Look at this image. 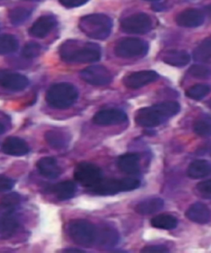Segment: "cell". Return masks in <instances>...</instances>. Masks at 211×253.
Instances as JSON below:
<instances>
[{
  "label": "cell",
  "mask_w": 211,
  "mask_h": 253,
  "mask_svg": "<svg viewBox=\"0 0 211 253\" xmlns=\"http://www.w3.org/2000/svg\"><path fill=\"white\" fill-rule=\"evenodd\" d=\"M45 140L50 146L56 149H61L67 146L69 139L64 132L50 130L45 132Z\"/></svg>",
  "instance_id": "4316f807"
},
{
  "label": "cell",
  "mask_w": 211,
  "mask_h": 253,
  "mask_svg": "<svg viewBox=\"0 0 211 253\" xmlns=\"http://www.w3.org/2000/svg\"><path fill=\"white\" fill-rule=\"evenodd\" d=\"M145 1H158V0H145Z\"/></svg>",
  "instance_id": "ee69618b"
},
{
  "label": "cell",
  "mask_w": 211,
  "mask_h": 253,
  "mask_svg": "<svg viewBox=\"0 0 211 253\" xmlns=\"http://www.w3.org/2000/svg\"><path fill=\"white\" fill-rule=\"evenodd\" d=\"M121 27L125 33L129 34H145L151 30L153 22L149 15L140 13L124 18Z\"/></svg>",
  "instance_id": "9c48e42d"
},
{
  "label": "cell",
  "mask_w": 211,
  "mask_h": 253,
  "mask_svg": "<svg viewBox=\"0 0 211 253\" xmlns=\"http://www.w3.org/2000/svg\"><path fill=\"white\" fill-rule=\"evenodd\" d=\"M140 157L135 153H127L120 157L117 165L120 170L125 173L135 175L139 172Z\"/></svg>",
  "instance_id": "d6986e66"
},
{
  "label": "cell",
  "mask_w": 211,
  "mask_h": 253,
  "mask_svg": "<svg viewBox=\"0 0 211 253\" xmlns=\"http://www.w3.org/2000/svg\"><path fill=\"white\" fill-rule=\"evenodd\" d=\"M207 104H208V107L211 109V99L207 102Z\"/></svg>",
  "instance_id": "7bdbcfd3"
},
{
  "label": "cell",
  "mask_w": 211,
  "mask_h": 253,
  "mask_svg": "<svg viewBox=\"0 0 211 253\" xmlns=\"http://www.w3.org/2000/svg\"><path fill=\"white\" fill-rule=\"evenodd\" d=\"M127 121L126 112L119 109H106L95 114L92 122L98 126H114L120 125Z\"/></svg>",
  "instance_id": "7c38bea8"
},
{
  "label": "cell",
  "mask_w": 211,
  "mask_h": 253,
  "mask_svg": "<svg viewBox=\"0 0 211 253\" xmlns=\"http://www.w3.org/2000/svg\"><path fill=\"white\" fill-rule=\"evenodd\" d=\"M14 186V181L8 176H0V192L10 191Z\"/></svg>",
  "instance_id": "8d00e7d4"
},
{
  "label": "cell",
  "mask_w": 211,
  "mask_h": 253,
  "mask_svg": "<svg viewBox=\"0 0 211 253\" xmlns=\"http://www.w3.org/2000/svg\"><path fill=\"white\" fill-rule=\"evenodd\" d=\"M59 1L60 4L65 8H73L84 5L88 0H59Z\"/></svg>",
  "instance_id": "f35d334b"
},
{
  "label": "cell",
  "mask_w": 211,
  "mask_h": 253,
  "mask_svg": "<svg viewBox=\"0 0 211 253\" xmlns=\"http://www.w3.org/2000/svg\"><path fill=\"white\" fill-rule=\"evenodd\" d=\"M186 217L194 223L206 224L211 221V212L206 205L197 202L190 206L186 211Z\"/></svg>",
  "instance_id": "2e32d148"
},
{
  "label": "cell",
  "mask_w": 211,
  "mask_h": 253,
  "mask_svg": "<svg viewBox=\"0 0 211 253\" xmlns=\"http://www.w3.org/2000/svg\"><path fill=\"white\" fill-rule=\"evenodd\" d=\"M3 151L11 156L21 157L28 154L30 149L25 140L18 137H9L3 144Z\"/></svg>",
  "instance_id": "e0dca14e"
},
{
  "label": "cell",
  "mask_w": 211,
  "mask_h": 253,
  "mask_svg": "<svg viewBox=\"0 0 211 253\" xmlns=\"http://www.w3.org/2000/svg\"><path fill=\"white\" fill-rule=\"evenodd\" d=\"M194 131L199 136H211V116L201 115L194 124Z\"/></svg>",
  "instance_id": "f1b7e54d"
},
{
  "label": "cell",
  "mask_w": 211,
  "mask_h": 253,
  "mask_svg": "<svg viewBox=\"0 0 211 253\" xmlns=\"http://www.w3.org/2000/svg\"><path fill=\"white\" fill-rule=\"evenodd\" d=\"M211 87L210 85L203 84H196L190 87L187 91H186V97H188L191 99L201 100L204 97H206L207 95L211 92Z\"/></svg>",
  "instance_id": "1f68e13d"
},
{
  "label": "cell",
  "mask_w": 211,
  "mask_h": 253,
  "mask_svg": "<svg viewBox=\"0 0 211 253\" xmlns=\"http://www.w3.org/2000/svg\"><path fill=\"white\" fill-rule=\"evenodd\" d=\"M189 75L199 80H206L211 76V70L203 65H192L188 70Z\"/></svg>",
  "instance_id": "e575fe53"
},
{
  "label": "cell",
  "mask_w": 211,
  "mask_h": 253,
  "mask_svg": "<svg viewBox=\"0 0 211 253\" xmlns=\"http://www.w3.org/2000/svg\"><path fill=\"white\" fill-rule=\"evenodd\" d=\"M77 191V187L75 182L72 181H65L56 184L53 191L58 200L60 201H67L75 196Z\"/></svg>",
  "instance_id": "d4e9b609"
},
{
  "label": "cell",
  "mask_w": 211,
  "mask_h": 253,
  "mask_svg": "<svg viewBox=\"0 0 211 253\" xmlns=\"http://www.w3.org/2000/svg\"><path fill=\"white\" fill-rule=\"evenodd\" d=\"M38 171L47 178H56L61 173V169L54 158L45 157L41 159L37 164Z\"/></svg>",
  "instance_id": "ffe728a7"
},
{
  "label": "cell",
  "mask_w": 211,
  "mask_h": 253,
  "mask_svg": "<svg viewBox=\"0 0 211 253\" xmlns=\"http://www.w3.org/2000/svg\"><path fill=\"white\" fill-rule=\"evenodd\" d=\"M196 191L202 197L211 200V180L201 181L197 184Z\"/></svg>",
  "instance_id": "d590c367"
},
{
  "label": "cell",
  "mask_w": 211,
  "mask_h": 253,
  "mask_svg": "<svg viewBox=\"0 0 211 253\" xmlns=\"http://www.w3.org/2000/svg\"><path fill=\"white\" fill-rule=\"evenodd\" d=\"M41 51H42V46L40 44H38L35 42H31L24 45L22 54L25 59L31 60V59H34V58L39 56Z\"/></svg>",
  "instance_id": "836d02e7"
},
{
  "label": "cell",
  "mask_w": 211,
  "mask_h": 253,
  "mask_svg": "<svg viewBox=\"0 0 211 253\" xmlns=\"http://www.w3.org/2000/svg\"><path fill=\"white\" fill-rule=\"evenodd\" d=\"M181 110L180 105L176 102H164L152 107H147L136 112L134 121L139 126H159L176 116Z\"/></svg>",
  "instance_id": "7a4b0ae2"
},
{
  "label": "cell",
  "mask_w": 211,
  "mask_h": 253,
  "mask_svg": "<svg viewBox=\"0 0 211 253\" xmlns=\"http://www.w3.org/2000/svg\"><path fill=\"white\" fill-rule=\"evenodd\" d=\"M60 55L65 62L87 64L98 61L102 56V51L99 45L95 43L69 40L60 46Z\"/></svg>",
  "instance_id": "6da1fadb"
},
{
  "label": "cell",
  "mask_w": 211,
  "mask_h": 253,
  "mask_svg": "<svg viewBox=\"0 0 211 253\" xmlns=\"http://www.w3.org/2000/svg\"><path fill=\"white\" fill-rule=\"evenodd\" d=\"M143 253H169V249L165 246L153 245L147 246L141 250Z\"/></svg>",
  "instance_id": "74e56055"
},
{
  "label": "cell",
  "mask_w": 211,
  "mask_h": 253,
  "mask_svg": "<svg viewBox=\"0 0 211 253\" xmlns=\"http://www.w3.org/2000/svg\"><path fill=\"white\" fill-rule=\"evenodd\" d=\"M119 233L111 226H103L97 229L96 242L104 248H113L119 242Z\"/></svg>",
  "instance_id": "ac0fdd59"
},
{
  "label": "cell",
  "mask_w": 211,
  "mask_h": 253,
  "mask_svg": "<svg viewBox=\"0 0 211 253\" xmlns=\"http://www.w3.org/2000/svg\"><path fill=\"white\" fill-rule=\"evenodd\" d=\"M18 49V42L13 35L4 34L0 36V55H8L15 52Z\"/></svg>",
  "instance_id": "4dcf8cb0"
},
{
  "label": "cell",
  "mask_w": 211,
  "mask_h": 253,
  "mask_svg": "<svg viewBox=\"0 0 211 253\" xmlns=\"http://www.w3.org/2000/svg\"><path fill=\"white\" fill-rule=\"evenodd\" d=\"M18 221L13 213L0 216V238L8 239L18 230Z\"/></svg>",
  "instance_id": "7402d4cb"
},
{
  "label": "cell",
  "mask_w": 211,
  "mask_h": 253,
  "mask_svg": "<svg viewBox=\"0 0 211 253\" xmlns=\"http://www.w3.org/2000/svg\"><path fill=\"white\" fill-rule=\"evenodd\" d=\"M164 201L161 198H148L137 204L134 211L141 215H149L157 213L164 208Z\"/></svg>",
  "instance_id": "44dd1931"
},
{
  "label": "cell",
  "mask_w": 211,
  "mask_h": 253,
  "mask_svg": "<svg viewBox=\"0 0 211 253\" xmlns=\"http://www.w3.org/2000/svg\"></svg>",
  "instance_id": "f6af8a7d"
},
{
  "label": "cell",
  "mask_w": 211,
  "mask_h": 253,
  "mask_svg": "<svg viewBox=\"0 0 211 253\" xmlns=\"http://www.w3.org/2000/svg\"><path fill=\"white\" fill-rule=\"evenodd\" d=\"M149 50L146 42L134 38H126L120 40L115 47L118 57L134 58L145 55Z\"/></svg>",
  "instance_id": "52a82bcc"
},
{
  "label": "cell",
  "mask_w": 211,
  "mask_h": 253,
  "mask_svg": "<svg viewBox=\"0 0 211 253\" xmlns=\"http://www.w3.org/2000/svg\"><path fill=\"white\" fill-rule=\"evenodd\" d=\"M4 131H5V127L0 122V134H3Z\"/></svg>",
  "instance_id": "b9f144b4"
},
{
  "label": "cell",
  "mask_w": 211,
  "mask_h": 253,
  "mask_svg": "<svg viewBox=\"0 0 211 253\" xmlns=\"http://www.w3.org/2000/svg\"><path fill=\"white\" fill-rule=\"evenodd\" d=\"M29 85V80L24 75L9 70L0 69V86L13 92H20Z\"/></svg>",
  "instance_id": "8fae6325"
},
{
  "label": "cell",
  "mask_w": 211,
  "mask_h": 253,
  "mask_svg": "<svg viewBox=\"0 0 211 253\" xmlns=\"http://www.w3.org/2000/svg\"><path fill=\"white\" fill-rule=\"evenodd\" d=\"M177 219L171 214H159L152 218L151 225L154 228L170 230L177 226Z\"/></svg>",
  "instance_id": "83f0119b"
},
{
  "label": "cell",
  "mask_w": 211,
  "mask_h": 253,
  "mask_svg": "<svg viewBox=\"0 0 211 253\" xmlns=\"http://www.w3.org/2000/svg\"><path fill=\"white\" fill-rule=\"evenodd\" d=\"M32 11L29 10L28 8H13L9 12L8 17L10 19V22L13 25H20L23 24L28 18L30 17Z\"/></svg>",
  "instance_id": "d6a6232c"
},
{
  "label": "cell",
  "mask_w": 211,
  "mask_h": 253,
  "mask_svg": "<svg viewBox=\"0 0 211 253\" xmlns=\"http://www.w3.org/2000/svg\"><path fill=\"white\" fill-rule=\"evenodd\" d=\"M75 178L83 186L92 188L102 181V170L94 164L81 163L75 169Z\"/></svg>",
  "instance_id": "ba28073f"
},
{
  "label": "cell",
  "mask_w": 211,
  "mask_h": 253,
  "mask_svg": "<svg viewBox=\"0 0 211 253\" xmlns=\"http://www.w3.org/2000/svg\"><path fill=\"white\" fill-rule=\"evenodd\" d=\"M79 97V92L74 85L60 83L50 87L46 93V102L55 109H67L75 104Z\"/></svg>",
  "instance_id": "277c9868"
},
{
  "label": "cell",
  "mask_w": 211,
  "mask_h": 253,
  "mask_svg": "<svg viewBox=\"0 0 211 253\" xmlns=\"http://www.w3.org/2000/svg\"><path fill=\"white\" fill-rule=\"evenodd\" d=\"M193 57L197 62L207 63L211 60V38L204 41L194 50Z\"/></svg>",
  "instance_id": "f546056e"
},
{
  "label": "cell",
  "mask_w": 211,
  "mask_h": 253,
  "mask_svg": "<svg viewBox=\"0 0 211 253\" xmlns=\"http://www.w3.org/2000/svg\"><path fill=\"white\" fill-rule=\"evenodd\" d=\"M140 186V181L137 179H108L100 181L90 191L99 196H112L123 191H133Z\"/></svg>",
  "instance_id": "8992f818"
},
{
  "label": "cell",
  "mask_w": 211,
  "mask_h": 253,
  "mask_svg": "<svg viewBox=\"0 0 211 253\" xmlns=\"http://www.w3.org/2000/svg\"><path fill=\"white\" fill-rule=\"evenodd\" d=\"M80 77L84 82L93 86H104L112 82V74L102 65H92L80 72Z\"/></svg>",
  "instance_id": "30bf717a"
},
{
  "label": "cell",
  "mask_w": 211,
  "mask_h": 253,
  "mask_svg": "<svg viewBox=\"0 0 211 253\" xmlns=\"http://www.w3.org/2000/svg\"><path fill=\"white\" fill-rule=\"evenodd\" d=\"M205 12L211 18V4L206 6V8H205Z\"/></svg>",
  "instance_id": "ab89813d"
},
{
  "label": "cell",
  "mask_w": 211,
  "mask_h": 253,
  "mask_svg": "<svg viewBox=\"0 0 211 253\" xmlns=\"http://www.w3.org/2000/svg\"><path fill=\"white\" fill-rule=\"evenodd\" d=\"M112 21L105 14H89L80 19L79 27L85 35L95 40H105L112 33Z\"/></svg>",
  "instance_id": "3957f363"
},
{
  "label": "cell",
  "mask_w": 211,
  "mask_h": 253,
  "mask_svg": "<svg viewBox=\"0 0 211 253\" xmlns=\"http://www.w3.org/2000/svg\"><path fill=\"white\" fill-rule=\"evenodd\" d=\"M163 60L164 63L174 67H183L188 65L191 57L185 50H171L164 54Z\"/></svg>",
  "instance_id": "603a6c76"
},
{
  "label": "cell",
  "mask_w": 211,
  "mask_h": 253,
  "mask_svg": "<svg viewBox=\"0 0 211 253\" xmlns=\"http://www.w3.org/2000/svg\"><path fill=\"white\" fill-rule=\"evenodd\" d=\"M69 235L78 245L89 248L96 242L97 228L89 221L75 219L68 226Z\"/></svg>",
  "instance_id": "5b68a950"
},
{
  "label": "cell",
  "mask_w": 211,
  "mask_h": 253,
  "mask_svg": "<svg viewBox=\"0 0 211 253\" xmlns=\"http://www.w3.org/2000/svg\"><path fill=\"white\" fill-rule=\"evenodd\" d=\"M65 253H84L83 251L79 250V249H66L65 250Z\"/></svg>",
  "instance_id": "60d3db41"
},
{
  "label": "cell",
  "mask_w": 211,
  "mask_h": 253,
  "mask_svg": "<svg viewBox=\"0 0 211 253\" xmlns=\"http://www.w3.org/2000/svg\"><path fill=\"white\" fill-rule=\"evenodd\" d=\"M159 79V75L152 70H144L132 73L124 79V84L130 89H138L154 83Z\"/></svg>",
  "instance_id": "4fadbf2b"
},
{
  "label": "cell",
  "mask_w": 211,
  "mask_h": 253,
  "mask_svg": "<svg viewBox=\"0 0 211 253\" xmlns=\"http://www.w3.org/2000/svg\"><path fill=\"white\" fill-rule=\"evenodd\" d=\"M205 22V14L196 8H189L182 11L176 16V23L182 28H197Z\"/></svg>",
  "instance_id": "5bb4252c"
},
{
  "label": "cell",
  "mask_w": 211,
  "mask_h": 253,
  "mask_svg": "<svg viewBox=\"0 0 211 253\" xmlns=\"http://www.w3.org/2000/svg\"><path fill=\"white\" fill-rule=\"evenodd\" d=\"M211 173V163L204 159L195 160L189 165L187 169V176L192 179L204 178Z\"/></svg>",
  "instance_id": "cb8c5ba5"
},
{
  "label": "cell",
  "mask_w": 211,
  "mask_h": 253,
  "mask_svg": "<svg viewBox=\"0 0 211 253\" xmlns=\"http://www.w3.org/2000/svg\"><path fill=\"white\" fill-rule=\"evenodd\" d=\"M57 21L52 15L42 16L29 29V34L36 38H45L55 28Z\"/></svg>",
  "instance_id": "9a60e30c"
},
{
  "label": "cell",
  "mask_w": 211,
  "mask_h": 253,
  "mask_svg": "<svg viewBox=\"0 0 211 253\" xmlns=\"http://www.w3.org/2000/svg\"><path fill=\"white\" fill-rule=\"evenodd\" d=\"M20 202V196L16 192H12L3 196L0 201V216L13 213Z\"/></svg>",
  "instance_id": "484cf974"
}]
</instances>
